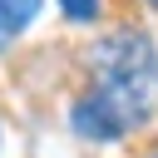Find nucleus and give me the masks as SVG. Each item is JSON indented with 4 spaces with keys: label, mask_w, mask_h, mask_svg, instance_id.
<instances>
[{
    "label": "nucleus",
    "mask_w": 158,
    "mask_h": 158,
    "mask_svg": "<svg viewBox=\"0 0 158 158\" xmlns=\"http://www.w3.org/2000/svg\"><path fill=\"white\" fill-rule=\"evenodd\" d=\"M94 69V94L74 99L69 123L84 138H118L138 123L153 118L158 109V49L143 30H118L89 49Z\"/></svg>",
    "instance_id": "f257e3e1"
},
{
    "label": "nucleus",
    "mask_w": 158,
    "mask_h": 158,
    "mask_svg": "<svg viewBox=\"0 0 158 158\" xmlns=\"http://www.w3.org/2000/svg\"><path fill=\"white\" fill-rule=\"evenodd\" d=\"M35 15H40V0H0V49L15 35H25L35 25Z\"/></svg>",
    "instance_id": "f03ea898"
},
{
    "label": "nucleus",
    "mask_w": 158,
    "mask_h": 158,
    "mask_svg": "<svg viewBox=\"0 0 158 158\" xmlns=\"http://www.w3.org/2000/svg\"><path fill=\"white\" fill-rule=\"evenodd\" d=\"M59 10L69 20H99V0H59Z\"/></svg>",
    "instance_id": "7ed1b4c3"
},
{
    "label": "nucleus",
    "mask_w": 158,
    "mask_h": 158,
    "mask_svg": "<svg viewBox=\"0 0 158 158\" xmlns=\"http://www.w3.org/2000/svg\"><path fill=\"white\" fill-rule=\"evenodd\" d=\"M148 5H153V10H158V0H148Z\"/></svg>",
    "instance_id": "20e7f679"
}]
</instances>
